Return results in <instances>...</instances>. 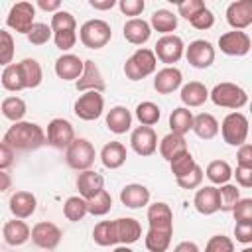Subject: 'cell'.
Listing matches in <instances>:
<instances>
[{
    "label": "cell",
    "instance_id": "6da1fadb",
    "mask_svg": "<svg viewBox=\"0 0 252 252\" xmlns=\"http://www.w3.org/2000/svg\"><path fill=\"white\" fill-rule=\"evenodd\" d=\"M148 232L144 244L150 252H165L173 236V211L167 203L158 201L148 205Z\"/></svg>",
    "mask_w": 252,
    "mask_h": 252
},
{
    "label": "cell",
    "instance_id": "7a4b0ae2",
    "mask_svg": "<svg viewBox=\"0 0 252 252\" xmlns=\"http://www.w3.org/2000/svg\"><path fill=\"white\" fill-rule=\"evenodd\" d=\"M2 142L14 152H32L45 144V132L35 122L20 120V122H14L6 130Z\"/></svg>",
    "mask_w": 252,
    "mask_h": 252
},
{
    "label": "cell",
    "instance_id": "3957f363",
    "mask_svg": "<svg viewBox=\"0 0 252 252\" xmlns=\"http://www.w3.org/2000/svg\"><path fill=\"white\" fill-rule=\"evenodd\" d=\"M51 33H53V41L55 47L61 51H69L71 47H75L77 43V20L71 12L67 10H59L51 16Z\"/></svg>",
    "mask_w": 252,
    "mask_h": 252
},
{
    "label": "cell",
    "instance_id": "277c9868",
    "mask_svg": "<svg viewBox=\"0 0 252 252\" xmlns=\"http://www.w3.org/2000/svg\"><path fill=\"white\" fill-rule=\"evenodd\" d=\"M209 98L213 100V104L220 108H230V110H238L248 104V93L240 85L228 83V81L215 85L213 91H209Z\"/></svg>",
    "mask_w": 252,
    "mask_h": 252
},
{
    "label": "cell",
    "instance_id": "5b68a950",
    "mask_svg": "<svg viewBox=\"0 0 252 252\" xmlns=\"http://www.w3.org/2000/svg\"><path fill=\"white\" fill-rule=\"evenodd\" d=\"M158 67V59L152 49L148 47H138L124 63V75L130 81H142L150 77Z\"/></svg>",
    "mask_w": 252,
    "mask_h": 252
},
{
    "label": "cell",
    "instance_id": "8992f818",
    "mask_svg": "<svg viewBox=\"0 0 252 252\" xmlns=\"http://www.w3.org/2000/svg\"><path fill=\"white\" fill-rule=\"evenodd\" d=\"M79 39L89 49H100L112 39V28L108 22H104L100 18L87 20L79 28Z\"/></svg>",
    "mask_w": 252,
    "mask_h": 252
},
{
    "label": "cell",
    "instance_id": "52a82bcc",
    "mask_svg": "<svg viewBox=\"0 0 252 252\" xmlns=\"http://www.w3.org/2000/svg\"><path fill=\"white\" fill-rule=\"evenodd\" d=\"M94 158H96L94 146L87 138H75L65 150V161L75 171L91 169V165L94 163Z\"/></svg>",
    "mask_w": 252,
    "mask_h": 252
},
{
    "label": "cell",
    "instance_id": "ba28073f",
    "mask_svg": "<svg viewBox=\"0 0 252 252\" xmlns=\"http://www.w3.org/2000/svg\"><path fill=\"white\" fill-rule=\"evenodd\" d=\"M248 126H250L248 118L242 112L234 110V112H230L222 118V124L219 126V130L222 134V140L228 146L238 148V146L246 144V140H248Z\"/></svg>",
    "mask_w": 252,
    "mask_h": 252
},
{
    "label": "cell",
    "instance_id": "9c48e42d",
    "mask_svg": "<svg viewBox=\"0 0 252 252\" xmlns=\"http://www.w3.org/2000/svg\"><path fill=\"white\" fill-rule=\"evenodd\" d=\"M73 112L77 118L85 120V122H93L96 118L102 116L104 112V98H102V93H94V91H89V93H83L75 104H73Z\"/></svg>",
    "mask_w": 252,
    "mask_h": 252
},
{
    "label": "cell",
    "instance_id": "30bf717a",
    "mask_svg": "<svg viewBox=\"0 0 252 252\" xmlns=\"http://www.w3.org/2000/svg\"><path fill=\"white\" fill-rule=\"evenodd\" d=\"M183 51H185L183 39L179 35H175V33L161 35L156 41V45H154L156 59H159L161 63H165V67H173V63H177L183 57Z\"/></svg>",
    "mask_w": 252,
    "mask_h": 252
},
{
    "label": "cell",
    "instance_id": "8fae6325",
    "mask_svg": "<svg viewBox=\"0 0 252 252\" xmlns=\"http://www.w3.org/2000/svg\"><path fill=\"white\" fill-rule=\"evenodd\" d=\"M142 236V226L136 219L132 217H122V219H116V220H110V240H112V246L114 244H134L138 242Z\"/></svg>",
    "mask_w": 252,
    "mask_h": 252
},
{
    "label": "cell",
    "instance_id": "7c38bea8",
    "mask_svg": "<svg viewBox=\"0 0 252 252\" xmlns=\"http://www.w3.org/2000/svg\"><path fill=\"white\" fill-rule=\"evenodd\" d=\"M33 18H35V6L32 2H16L6 16V26L18 33L28 35V32L35 24Z\"/></svg>",
    "mask_w": 252,
    "mask_h": 252
},
{
    "label": "cell",
    "instance_id": "4fadbf2b",
    "mask_svg": "<svg viewBox=\"0 0 252 252\" xmlns=\"http://www.w3.org/2000/svg\"><path fill=\"white\" fill-rule=\"evenodd\" d=\"M61 228L55 222L49 220H39L33 224V228L30 230V238L37 248L43 250H53L57 248V244L61 242Z\"/></svg>",
    "mask_w": 252,
    "mask_h": 252
},
{
    "label": "cell",
    "instance_id": "5bb4252c",
    "mask_svg": "<svg viewBox=\"0 0 252 252\" xmlns=\"http://www.w3.org/2000/svg\"><path fill=\"white\" fill-rule=\"evenodd\" d=\"M183 55L187 57V63L191 67H195V69H207L215 61V47L207 39H195V41H191L185 47Z\"/></svg>",
    "mask_w": 252,
    "mask_h": 252
},
{
    "label": "cell",
    "instance_id": "9a60e30c",
    "mask_svg": "<svg viewBox=\"0 0 252 252\" xmlns=\"http://www.w3.org/2000/svg\"><path fill=\"white\" fill-rule=\"evenodd\" d=\"M75 140V128L67 118H53L47 124V134L45 142L57 150H67V146Z\"/></svg>",
    "mask_w": 252,
    "mask_h": 252
},
{
    "label": "cell",
    "instance_id": "2e32d148",
    "mask_svg": "<svg viewBox=\"0 0 252 252\" xmlns=\"http://www.w3.org/2000/svg\"><path fill=\"white\" fill-rule=\"evenodd\" d=\"M219 47L224 55H230V57H244L250 47H252V41H250V35L246 32H238V30H232V32H226L219 37Z\"/></svg>",
    "mask_w": 252,
    "mask_h": 252
},
{
    "label": "cell",
    "instance_id": "e0dca14e",
    "mask_svg": "<svg viewBox=\"0 0 252 252\" xmlns=\"http://www.w3.org/2000/svg\"><path fill=\"white\" fill-rule=\"evenodd\" d=\"M75 87H77V91H81V93H89V91L104 93L106 83H104V79H102V73H100L98 65H96L93 59H83V73H81V77L77 79Z\"/></svg>",
    "mask_w": 252,
    "mask_h": 252
},
{
    "label": "cell",
    "instance_id": "ac0fdd59",
    "mask_svg": "<svg viewBox=\"0 0 252 252\" xmlns=\"http://www.w3.org/2000/svg\"><path fill=\"white\" fill-rule=\"evenodd\" d=\"M130 146L142 158H148V156L156 154V150H158L156 130L152 126H136L130 134Z\"/></svg>",
    "mask_w": 252,
    "mask_h": 252
},
{
    "label": "cell",
    "instance_id": "d6986e66",
    "mask_svg": "<svg viewBox=\"0 0 252 252\" xmlns=\"http://www.w3.org/2000/svg\"><path fill=\"white\" fill-rule=\"evenodd\" d=\"M226 22L232 30L244 32L252 24V0H236L226 8Z\"/></svg>",
    "mask_w": 252,
    "mask_h": 252
},
{
    "label": "cell",
    "instance_id": "ffe728a7",
    "mask_svg": "<svg viewBox=\"0 0 252 252\" xmlns=\"http://www.w3.org/2000/svg\"><path fill=\"white\" fill-rule=\"evenodd\" d=\"M8 207H10V213L14 215V219H30L33 213H35V207H37V199L32 191H16L12 193L10 201H8Z\"/></svg>",
    "mask_w": 252,
    "mask_h": 252
},
{
    "label": "cell",
    "instance_id": "44dd1931",
    "mask_svg": "<svg viewBox=\"0 0 252 252\" xmlns=\"http://www.w3.org/2000/svg\"><path fill=\"white\" fill-rule=\"evenodd\" d=\"M183 85V73L177 67H163L154 77V89L159 94H169Z\"/></svg>",
    "mask_w": 252,
    "mask_h": 252
},
{
    "label": "cell",
    "instance_id": "7402d4cb",
    "mask_svg": "<svg viewBox=\"0 0 252 252\" xmlns=\"http://www.w3.org/2000/svg\"><path fill=\"white\" fill-rule=\"evenodd\" d=\"M83 73V59L73 53H63L55 61V75L63 81H77Z\"/></svg>",
    "mask_w": 252,
    "mask_h": 252
},
{
    "label": "cell",
    "instance_id": "603a6c76",
    "mask_svg": "<svg viewBox=\"0 0 252 252\" xmlns=\"http://www.w3.org/2000/svg\"><path fill=\"white\" fill-rule=\"evenodd\" d=\"M120 201L128 209H142L150 203V189L142 183H128L120 191Z\"/></svg>",
    "mask_w": 252,
    "mask_h": 252
},
{
    "label": "cell",
    "instance_id": "cb8c5ba5",
    "mask_svg": "<svg viewBox=\"0 0 252 252\" xmlns=\"http://www.w3.org/2000/svg\"><path fill=\"white\" fill-rule=\"evenodd\" d=\"M193 205L197 209V213L209 217L215 215L219 211V189L215 185H205L201 189H197L195 197H193Z\"/></svg>",
    "mask_w": 252,
    "mask_h": 252
},
{
    "label": "cell",
    "instance_id": "d4e9b609",
    "mask_svg": "<svg viewBox=\"0 0 252 252\" xmlns=\"http://www.w3.org/2000/svg\"><path fill=\"white\" fill-rule=\"evenodd\" d=\"M179 98L185 104V108H195L209 100V89L201 81H189V83L181 85Z\"/></svg>",
    "mask_w": 252,
    "mask_h": 252
},
{
    "label": "cell",
    "instance_id": "484cf974",
    "mask_svg": "<svg viewBox=\"0 0 252 252\" xmlns=\"http://www.w3.org/2000/svg\"><path fill=\"white\" fill-rule=\"evenodd\" d=\"M77 189H79V197L87 201L104 189V177L93 169H85L77 177Z\"/></svg>",
    "mask_w": 252,
    "mask_h": 252
},
{
    "label": "cell",
    "instance_id": "4316f807",
    "mask_svg": "<svg viewBox=\"0 0 252 252\" xmlns=\"http://www.w3.org/2000/svg\"><path fill=\"white\" fill-rule=\"evenodd\" d=\"M122 33H124V39L128 43H132V45H144L150 39V35H152V28L142 18H130L124 24Z\"/></svg>",
    "mask_w": 252,
    "mask_h": 252
},
{
    "label": "cell",
    "instance_id": "83f0119b",
    "mask_svg": "<svg viewBox=\"0 0 252 252\" xmlns=\"http://www.w3.org/2000/svg\"><path fill=\"white\" fill-rule=\"evenodd\" d=\"M128 152L122 142H108L100 150V161L106 169H118L126 163Z\"/></svg>",
    "mask_w": 252,
    "mask_h": 252
},
{
    "label": "cell",
    "instance_id": "f1b7e54d",
    "mask_svg": "<svg viewBox=\"0 0 252 252\" xmlns=\"http://www.w3.org/2000/svg\"><path fill=\"white\" fill-rule=\"evenodd\" d=\"M106 128L114 134H126L132 128V112L126 106H112L106 112Z\"/></svg>",
    "mask_w": 252,
    "mask_h": 252
},
{
    "label": "cell",
    "instance_id": "f546056e",
    "mask_svg": "<svg viewBox=\"0 0 252 252\" xmlns=\"http://www.w3.org/2000/svg\"><path fill=\"white\" fill-rule=\"evenodd\" d=\"M2 236L10 246H22L30 240V226L20 219H12L4 224Z\"/></svg>",
    "mask_w": 252,
    "mask_h": 252
},
{
    "label": "cell",
    "instance_id": "4dcf8cb0",
    "mask_svg": "<svg viewBox=\"0 0 252 252\" xmlns=\"http://www.w3.org/2000/svg\"><path fill=\"white\" fill-rule=\"evenodd\" d=\"M191 130L201 140H213L219 134V120L209 112H201V114L193 116V128Z\"/></svg>",
    "mask_w": 252,
    "mask_h": 252
},
{
    "label": "cell",
    "instance_id": "1f68e13d",
    "mask_svg": "<svg viewBox=\"0 0 252 252\" xmlns=\"http://www.w3.org/2000/svg\"><path fill=\"white\" fill-rule=\"evenodd\" d=\"M183 152H187V142H185L183 136H179V134H171V132H169L167 136L161 138V142H159V154H161L163 159L171 161L173 158L181 156Z\"/></svg>",
    "mask_w": 252,
    "mask_h": 252
},
{
    "label": "cell",
    "instance_id": "d6a6232c",
    "mask_svg": "<svg viewBox=\"0 0 252 252\" xmlns=\"http://www.w3.org/2000/svg\"><path fill=\"white\" fill-rule=\"evenodd\" d=\"M148 24H150V28H154L156 32H159V33H163V35H169V33H173V32L177 30V16H175L171 10L161 8V10H156V12L152 14V20H150Z\"/></svg>",
    "mask_w": 252,
    "mask_h": 252
},
{
    "label": "cell",
    "instance_id": "836d02e7",
    "mask_svg": "<svg viewBox=\"0 0 252 252\" xmlns=\"http://www.w3.org/2000/svg\"><path fill=\"white\" fill-rule=\"evenodd\" d=\"M18 65H20V71H22L26 89H35V87L41 85V81H43V71H41V65H39L37 59L26 57V59H22Z\"/></svg>",
    "mask_w": 252,
    "mask_h": 252
},
{
    "label": "cell",
    "instance_id": "e575fe53",
    "mask_svg": "<svg viewBox=\"0 0 252 252\" xmlns=\"http://www.w3.org/2000/svg\"><path fill=\"white\" fill-rule=\"evenodd\" d=\"M169 128H171V134L185 136L193 128V112L185 106L173 108L169 114Z\"/></svg>",
    "mask_w": 252,
    "mask_h": 252
},
{
    "label": "cell",
    "instance_id": "d590c367",
    "mask_svg": "<svg viewBox=\"0 0 252 252\" xmlns=\"http://www.w3.org/2000/svg\"><path fill=\"white\" fill-rule=\"evenodd\" d=\"M203 175H207V179H209L215 187H217V185H224V183H228L230 177H232V167H230V163L224 161V159H213V161L207 165V169H205Z\"/></svg>",
    "mask_w": 252,
    "mask_h": 252
},
{
    "label": "cell",
    "instance_id": "8d00e7d4",
    "mask_svg": "<svg viewBox=\"0 0 252 252\" xmlns=\"http://www.w3.org/2000/svg\"><path fill=\"white\" fill-rule=\"evenodd\" d=\"M0 83H2V87H4L6 91H10V93L24 91V89H26V83H24L20 65H18V63H10L8 67H4L2 77H0Z\"/></svg>",
    "mask_w": 252,
    "mask_h": 252
},
{
    "label": "cell",
    "instance_id": "74e56055",
    "mask_svg": "<svg viewBox=\"0 0 252 252\" xmlns=\"http://www.w3.org/2000/svg\"><path fill=\"white\" fill-rule=\"evenodd\" d=\"M0 112H2L8 120H12V122H20V120L26 116L28 106H26L24 98H20V96H8V98L2 100Z\"/></svg>",
    "mask_w": 252,
    "mask_h": 252
},
{
    "label": "cell",
    "instance_id": "f35d334b",
    "mask_svg": "<svg viewBox=\"0 0 252 252\" xmlns=\"http://www.w3.org/2000/svg\"><path fill=\"white\" fill-rule=\"evenodd\" d=\"M110 209H112V197L106 189H102L94 197L87 199V213L93 217H104L106 213H110Z\"/></svg>",
    "mask_w": 252,
    "mask_h": 252
},
{
    "label": "cell",
    "instance_id": "ab89813d",
    "mask_svg": "<svg viewBox=\"0 0 252 252\" xmlns=\"http://www.w3.org/2000/svg\"><path fill=\"white\" fill-rule=\"evenodd\" d=\"M63 215H65V219L71 220V222L83 220L85 215H89V213H87V201H85L83 197H79V195L69 197V199L63 203Z\"/></svg>",
    "mask_w": 252,
    "mask_h": 252
},
{
    "label": "cell",
    "instance_id": "60d3db41",
    "mask_svg": "<svg viewBox=\"0 0 252 252\" xmlns=\"http://www.w3.org/2000/svg\"><path fill=\"white\" fill-rule=\"evenodd\" d=\"M159 116H161V110L152 100H144L136 106V118H138L140 126H154V124H158Z\"/></svg>",
    "mask_w": 252,
    "mask_h": 252
},
{
    "label": "cell",
    "instance_id": "b9f144b4",
    "mask_svg": "<svg viewBox=\"0 0 252 252\" xmlns=\"http://www.w3.org/2000/svg\"><path fill=\"white\" fill-rule=\"evenodd\" d=\"M219 211L222 213H230L232 207L236 205V201L240 199V189L232 183H224V185H219Z\"/></svg>",
    "mask_w": 252,
    "mask_h": 252
},
{
    "label": "cell",
    "instance_id": "7bdbcfd3",
    "mask_svg": "<svg viewBox=\"0 0 252 252\" xmlns=\"http://www.w3.org/2000/svg\"><path fill=\"white\" fill-rule=\"evenodd\" d=\"M195 165H197V161H195V158L191 156V152H189V150H187V152H183L181 156H177V158H173V159L169 161V167H171V173H173V177H175V179H179V177L187 175Z\"/></svg>",
    "mask_w": 252,
    "mask_h": 252
},
{
    "label": "cell",
    "instance_id": "ee69618b",
    "mask_svg": "<svg viewBox=\"0 0 252 252\" xmlns=\"http://www.w3.org/2000/svg\"><path fill=\"white\" fill-rule=\"evenodd\" d=\"M14 37L10 32L0 30V67H8L14 59Z\"/></svg>",
    "mask_w": 252,
    "mask_h": 252
},
{
    "label": "cell",
    "instance_id": "f6af8a7d",
    "mask_svg": "<svg viewBox=\"0 0 252 252\" xmlns=\"http://www.w3.org/2000/svg\"><path fill=\"white\" fill-rule=\"evenodd\" d=\"M51 37H53L51 28H49L47 24H43V22H35V24L32 26V30L28 32V41H30L32 45H45Z\"/></svg>",
    "mask_w": 252,
    "mask_h": 252
},
{
    "label": "cell",
    "instance_id": "bcb514c9",
    "mask_svg": "<svg viewBox=\"0 0 252 252\" xmlns=\"http://www.w3.org/2000/svg\"><path fill=\"white\" fill-rule=\"evenodd\" d=\"M205 252H234V242L224 234H215L207 240Z\"/></svg>",
    "mask_w": 252,
    "mask_h": 252
},
{
    "label": "cell",
    "instance_id": "7dc6e473",
    "mask_svg": "<svg viewBox=\"0 0 252 252\" xmlns=\"http://www.w3.org/2000/svg\"><path fill=\"white\" fill-rule=\"evenodd\" d=\"M230 213L234 215L236 222H252V199L250 197L238 199Z\"/></svg>",
    "mask_w": 252,
    "mask_h": 252
},
{
    "label": "cell",
    "instance_id": "c3c4849f",
    "mask_svg": "<svg viewBox=\"0 0 252 252\" xmlns=\"http://www.w3.org/2000/svg\"><path fill=\"white\" fill-rule=\"evenodd\" d=\"M177 181V185L181 187V189H197L201 183H203V169L199 167V163L187 173V175H183V177H179V179H175Z\"/></svg>",
    "mask_w": 252,
    "mask_h": 252
},
{
    "label": "cell",
    "instance_id": "681fc988",
    "mask_svg": "<svg viewBox=\"0 0 252 252\" xmlns=\"http://www.w3.org/2000/svg\"><path fill=\"white\" fill-rule=\"evenodd\" d=\"M93 240L98 246H112L110 240V220H100L93 228Z\"/></svg>",
    "mask_w": 252,
    "mask_h": 252
},
{
    "label": "cell",
    "instance_id": "f907efd6",
    "mask_svg": "<svg viewBox=\"0 0 252 252\" xmlns=\"http://www.w3.org/2000/svg\"><path fill=\"white\" fill-rule=\"evenodd\" d=\"M203 8H205V2H203V0H181V2H177V12H179V16L185 18L187 22H189L195 14H199Z\"/></svg>",
    "mask_w": 252,
    "mask_h": 252
},
{
    "label": "cell",
    "instance_id": "816d5d0a",
    "mask_svg": "<svg viewBox=\"0 0 252 252\" xmlns=\"http://www.w3.org/2000/svg\"><path fill=\"white\" fill-rule=\"evenodd\" d=\"M189 24L195 28V30H201V32H205V30H209V28H213V24H215V16H213V12L205 6L199 14H195L191 20H189Z\"/></svg>",
    "mask_w": 252,
    "mask_h": 252
},
{
    "label": "cell",
    "instance_id": "f5cc1de1",
    "mask_svg": "<svg viewBox=\"0 0 252 252\" xmlns=\"http://www.w3.org/2000/svg\"><path fill=\"white\" fill-rule=\"evenodd\" d=\"M116 4H118L120 12H122L124 16H132V18L140 16V14L144 12V8H146V2H144V0H120V2H116Z\"/></svg>",
    "mask_w": 252,
    "mask_h": 252
},
{
    "label": "cell",
    "instance_id": "db71d44e",
    "mask_svg": "<svg viewBox=\"0 0 252 252\" xmlns=\"http://www.w3.org/2000/svg\"><path fill=\"white\" fill-rule=\"evenodd\" d=\"M234 236L238 242L248 246L252 242V222H236L234 224Z\"/></svg>",
    "mask_w": 252,
    "mask_h": 252
},
{
    "label": "cell",
    "instance_id": "11a10c76",
    "mask_svg": "<svg viewBox=\"0 0 252 252\" xmlns=\"http://www.w3.org/2000/svg\"><path fill=\"white\" fill-rule=\"evenodd\" d=\"M236 165L240 167H252V146L246 142L242 146H238L236 152Z\"/></svg>",
    "mask_w": 252,
    "mask_h": 252
},
{
    "label": "cell",
    "instance_id": "9f6ffc18",
    "mask_svg": "<svg viewBox=\"0 0 252 252\" xmlns=\"http://www.w3.org/2000/svg\"><path fill=\"white\" fill-rule=\"evenodd\" d=\"M232 175L236 177V183L244 189L252 187V167H240L236 165V171H232Z\"/></svg>",
    "mask_w": 252,
    "mask_h": 252
},
{
    "label": "cell",
    "instance_id": "6f0895ef",
    "mask_svg": "<svg viewBox=\"0 0 252 252\" xmlns=\"http://www.w3.org/2000/svg\"><path fill=\"white\" fill-rule=\"evenodd\" d=\"M14 158H16V152L12 148H8L4 142H0V169L6 171L14 163Z\"/></svg>",
    "mask_w": 252,
    "mask_h": 252
},
{
    "label": "cell",
    "instance_id": "680465c9",
    "mask_svg": "<svg viewBox=\"0 0 252 252\" xmlns=\"http://www.w3.org/2000/svg\"><path fill=\"white\" fill-rule=\"evenodd\" d=\"M37 8L45 10V12H59L61 10V2L59 0H37Z\"/></svg>",
    "mask_w": 252,
    "mask_h": 252
},
{
    "label": "cell",
    "instance_id": "91938a15",
    "mask_svg": "<svg viewBox=\"0 0 252 252\" xmlns=\"http://www.w3.org/2000/svg\"><path fill=\"white\" fill-rule=\"evenodd\" d=\"M89 6L94 10H110L116 6V0H89Z\"/></svg>",
    "mask_w": 252,
    "mask_h": 252
},
{
    "label": "cell",
    "instance_id": "94428289",
    "mask_svg": "<svg viewBox=\"0 0 252 252\" xmlns=\"http://www.w3.org/2000/svg\"><path fill=\"white\" fill-rule=\"evenodd\" d=\"M173 252H201V250H199V246H197L195 242L183 240V242H179V244L173 248Z\"/></svg>",
    "mask_w": 252,
    "mask_h": 252
},
{
    "label": "cell",
    "instance_id": "6125c7cd",
    "mask_svg": "<svg viewBox=\"0 0 252 252\" xmlns=\"http://www.w3.org/2000/svg\"><path fill=\"white\" fill-rule=\"evenodd\" d=\"M10 187H12V177L4 169H0V193L2 191H8Z\"/></svg>",
    "mask_w": 252,
    "mask_h": 252
},
{
    "label": "cell",
    "instance_id": "be15d7a7",
    "mask_svg": "<svg viewBox=\"0 0 252 252\" xmlns=\"http://www.w3.org/2000/svg\"><path fill=\"white\" fill-rule=\"evenodd\" d=\"M112 252H134V250H132L130 246H124V244H118V246H116V248H114Z\"/></svg>",
    "mask_w": 252,
    "mask_h": 252
},
{
    "label": "cell",
    "instance_id": "e7e4bbea",
    "mask_svg": "<svg viewBox=\"0 0 252 252\" xmlns=\"http://www.w3.org/2000/svg\"><path fill=\"white\" fill-rule=\"evenodd\" d=\"M240 252H252V248H250V246H246V248H242Z\"/></svg>",
    "mask_w": 252,
    "mask_h": 252
}]
</instances>
